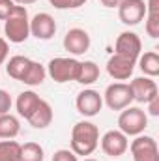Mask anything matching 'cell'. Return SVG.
<instances>
[{
  "label": "cell",
  "mask_w": 159,
  "mask_h": 161,
  "mask_svg": "<svg viewBox=\"0 0 159 161\" xmlns=\"http://www.w3.org/2000/svg\"><path fill=\"white\" fill-rule=\"evenodd\" d=\"M122 4V0H101V6L105 8H118Z\"/></svg>",
  "instance_id": "cell-32"
},
{
  "label": "cell",
  "mask_w": 159,
  "mask_h": 161,
  "mask_svg": "<svg viewBox=\"0 0 159 161\" xmlns=\"http://www.w3.org/2000/svg\"><path fill=\"white\" fill-rule=\"evenodd\" d=\"M90 34L84 30V28H69L68 32H66V36H64V41H62V45H64V49L69 53V54H73V56H79V54H84L88 49H90Z\"/></svg>",
  "instance_id": "cell-11"
},
{
  "label": "cell",
  "mask_w": 159,
  "mask_h": 161,
  "mask_svg": "<svg viewBox=\"0 0 159 161\" xmlns=\"http://www.w3.org/2000/svg\"><path fill=\"white\" fill-rule=\"evenodd\" d=\"M148 127V114L140 109V107H125L123 111H120L118 116V129L127 135V137H137L140 133H144V129Z\"/></svg>",
  "instance_id": "cell-4"
},
{
  "label": "cell",
  "mask_w": 159,
  "mask_h": 161,
  "mask_svg": "<svg viewBox=\"0 0 159 161\" xmlns=\"http://www.w3.org/2000/svg\"><path fill=\"white\" fill-rule=\"evenodd\" d=\"M146 13H159V0H146Z\"/></svg>",
  "instance_id": "cell-31"
},
{
  "label": "cell",
  "mask_w": 159,
  "mask_h": 161,
  "mask_svg": "<svg viewBox=\"0 0 159 161\" xmlns=\"http://www.w3.org/2000/svg\"><path fill=\"white\" fill-rule=\"evenodd\" d=\"M41 97L34 92V90H25L17 96V101H15V109H17V114L23 116L25 120L30 118V114L36 111V107L40 105Z\"/></svg>",
  "instance_id": "cell-15"
},
{
  "label": "cell",
  "mask_w": 159,
  "mask_h": 161,
  "mask_svg": "<svg viewBox=\"0 0 159 161\" xmlns=\"http://www.w3.org/2000/svg\"><path fill=\"white\" fill-rule=\"evenodd\" d=\"M79 68H80V62L77 58H71V56H56V58H52L47 64L45 69H47V75L54 80V82L64 84V82H69V80H77Z\"/></svg>",
  "instance_id": "cell-3"
},
{
  "label": "cell",
  "mask_w": 159,
  "mask_h": 161,
  "mask_svg": "<svg viewBox=\"0 0 159 161\" xmlns=\"http://www.w3.org/2000/svg\"><path fill=\"white\" fill-rule=\"evenodd\" d=\"M131 92H133V101L137 103H148L150 99H154L156 96H159L157 82L152 77H135L129 82Z\"/></svg>",
  "instance_id": "cell-13"
},
{
  "label": "cell",
  "mask_w": 159,
  "mask_h": 161,
  "mask_svg": "<svg viewBox=\"0 0 159 161\" xmlns=\"http://www.w3.org/2000/svg\"><path fill=\"white\" fill-rule=\"evenodd\" d=\"M144 30L152 40L159 38V13H146L144 17Z\"/></svg>",
  "instance_id": "cell-24"
},
{
  "label": "cell",
  "mask_w": 159,
  "mask_h": 161,
  "mask_svg": "<svg viewBox=\"0 0 159 161\" xmlns=\"http://www.w3.org/2000/svg\"><path fill=\"white\" fill-rule=\"evenodd\" d=\"M88 0H73L71 2V9H75V8H80V6H84Z\"/></svg>",
  "instance_id": "cell-34"
},
{
  "label": "cell",
  "mask_w": 159,
  "mask_h": 161,
  "mask_svg": "<svg viewBox=\"0 0 159 161\" xmlns=\"http://www.w3.org/2000/svg\"><path fill=\"white\" fill-rule=\"evenodd\" d=\"M8 54H9V43L6 38H0V66L8 60Z\"/></svg>",
  "instance_id": "cell-28"
},
{
  "label": "cell",
  "mask_w": 159,
  "mask_h": 161,
  "mask_svg": "<svg viewBox=\"0 0 159 161\" xmlns=\"http://www.w3.org/2000/svg\"><path fill=\"white\" fill-rule=\"evenodd\" d=\"M54 34H56V21H54L52 15L41 11V13H36L30 19V36H34L36 40L47 41Z\"/></svg>",
  "instance_id": "cell-12"
},
{
  "label": "cell",
  "mask_w": 159,
  "mask_h": 161,
  "mask_svg": "<svg viewBox=\"0 0 159 161\" xmlns=\"http://www.w3.org/2000/svg\"><path fill=\"white\" fill-rule=\"evenodd\" d=\"M52 161H79V156L69 148H60L52 154Z\"/></svg>",
  "instance_id": "cell-25"
},
{
  "label": "cell",
  "mask_w": 159,
  "mask_h": 161,
  "mask_svg": "<svg viewBox=\"0 0 159 161\" xmlns=\"http://www.w3.org/2000/svg\"><path fill=\"white\" fill-rule=\"evenodd\" d=\"M118 17L125 26H135L146 17V2L144 0H122L118 6Z\"/></svg>",
  "instance_id": "cell-9"
},
{
  "label": "cell",
  "mask_w": 159,
  "mask_h": 161,
  "mask_svg": "<svg viewBox=\"0 0 159 161\" xmlns=\"http://www.w3.org/2000/svg\"><path fill=\"white\" fill-rule=\"evenodd\" d=\"M97 79H99V66H97L94 60H84V62H80L77 82L82 84V86H90V84H94Z\"/></svg>",
  "instance_id": "cell-20"
},
{
  "label": "cell",
  "mask_w": 159,
  "mask_h": 161,
  "mask_svg": "<svg viewBox=\"0 0 159 161\" xmlns=\"http://www.w3.org/2000/svg\"><path fill=\"white\" fill-rule=\"evenodd\" d=\"M133 156V161H159V146L157 141L150 135H137L129 148H127Z\"/></svg>",
  "instance_id": "cell-6"
},
{
  "label": "cell",
  "mask_w": 159,
  "mask_h": 161,
  "mask_svg": "<svg viewBox=\"0 0 159 161\" xmlns=\"http://www.w3.org/2000/svg\"><path fill=\"white\" fill-rule=\"evenodd\" d=\"M30 58H26V56H23V54H17V56H11L8 62H6V73L11 77V79L19 80L23 79V75L26 73V69H28V66H30Z\"/></svg>",
  "instance_id": "cell-18"
},
{
  "label": "cell",
  "mask_w": 159,
  "mask_h": 161,
  "mask_svg": "<svg viewBox=\"0 0 159 161\" xmlns=\"http://www.w3.org/2000/svg\"><path fill=\"white\" fill-rule=\"evenodd\" d=\"M45 77H47L45 66L40 64V62H36V60H32L30 66H28V69H26V73L23 75L21 82L26 84V86H40L41 82L45 80Z\"/></svg>",
  "instance_id": "cell-21"
},
{
  "label": "cell",
  "mask_w": 159,
  "mask_h": 161,
  "mask_svg": "<svg viewBox=\"0 0 159 161\" xmlns=\"http://www.w3.org/2000/svg\"><path fill=\"white\" fill-rule=\"evenodd\" d=\"M21 158V144L13 139L0 141V161H19Z\"/></svg>",
  "instance_id": "cell-22"
},
{
  "label": "cell",
  "mask_w": 159,
  "mask_h": 161,
  "mask_svg": "<svg viewBox=\"0 0 159 161\" xmlns=\"http://www.w3.org/2000/svg\"><path fill=\"white\" fill-rule=\"evenodd\" d=\"M21 131V122L15 114L6 113L0 116V139H15Z\"/></svg>",
  "instance_id": "cell-19"
},
{
  "label": "cell",
  "mask_w": 159,
  "mask_h": 161,
  "mask_svg": "<svg viewBox=\"0 0 159 161\" xmlns=\"http://www.w3.org/2000/svg\"><path fill=\"white\" fill-rule=\"evenodd\" d=\"M137 64H139L140 71H142L146 77L156 79L159 75V54L156 51H148V53L140 54V56L137 58Z\"/></svg>",
  "instance_id": "cell-17"
},
{
  "label": "cell",
  "mask_w": 159,
  "mask_h": 161,
  "mask_svg": "<svg viewBox=\"0 0 159 161\" xmlns=\"http://www.w3.org/2000/svg\"><path fill=\"white\" fill-rule=\"evenodd\" d=\"M99 146V129L94 122L80 120L71 129V152L77 156H92Z\"/></svg>",
  "instance_id": "cell-1"
},
{
  "label": "cell",
  "mask_w": 159,
  "mask_h": 161,
  "mask_svg": "<svg viewBox=\"0 0 159 161\" xmlns=\"http://www.w3.org/2000/svg\"><path fill=\"white\" fill-rule=\"evenodd\" d=\"M51 122H52V107H51L49 101L41 99L40 105L36 107V111L30 114L28 124H30L34 129H45V127L51 125Z\"/></svg>",
  "instance_id": "cell-16"
},
{
  "label": "cell",
  "mask_w": 159,
  "mask_h": 161,
  "mask_svg": "<svg viewBox=\"0 0 159 161\" xmlns=\"http://www.w3.org/2000/svg\"><path fill=\"white\" fill-rule=\"evenodd\" d=\"M146 105H148V114L150 116H159V96H156L154 99H150Z\"/></svg>",
  "instance_id": "cell-29"
},
{
  "label": "cell",
  "mask_w": 159,
  "mask_h": 161,
  "mask_svg": "<svg viewBox=\"0 0 159 161\" xmlns=\"http://www.w3.org/2000/svg\"><path fill=\"white\" fill-rule=\"evenodd\" d=\"M15 6H17V4H15L13 0H0V21H6L8 15L13 11Z\"/></svg>",
  "instance_id": "cell-27"
},
{
  "label": "cell",
  "mask_w": 159,
  "mask_h": 161,
  "mask_svg": "<svg viewBox=\"0 0 159 161\" xmlns=\"http://www.w3.org/2000/svg\"><path fill=\"white\" fill-rule=\"evenodd\" d=\"M11 105H13L11 96H9L6 90H0V116L6 114V113H9V111H11Z\"/></svg>",
  "instance_id": "cell-26"
},
{
  "label": "cell",
  "mask_w": 159,
  "mask_h": 161,
  "mask_svg": "<svg viewBox=\"0 0 159 161\" xmlns=\"http://www.w3.org/2000/svg\"><path fill=\"white\" fill-rule=\"evenodd\" d=\"M4 36L8 43H25L30 38V17L25 6H15L4 21Z\"/></svg>",
  "instance_id": "cell-2"
},
{
  "label": "cell",
  "mask_w": 159,
  "mask_h": 161,
  "mask_svg": "<svg viewBox=\"0 0 159 161\" xmlns=\"http://www.w3.org/2000/svg\"><path fill=\"white\" fill-rule=\"evenodd\" d=\"M114 53L116 54H123V56H129V58H139L140 53H142V41L140 38L135 34V32H122L118 38H116V43H114Z\"/></svg>",
  "instance_id": "cell-14"
},
{
  "label": "cell",
  "mask_w": 159,
  "mask_h": 161,
  "mask_svg": "<svg viewBox=\"0 0 159 161\" xmlns=\"http://www.w3.org/2000/svg\"><path fill=\"white\" fill-rule=\"evenodd\" d=\"M75 107H77V113L82 114L84 118H92V116L99 114V111L103 107V96L94 88H84L77 94Z\"/></svg>",
  "instance_id": "cell-7"
},
{
  "label": "cell",
  "mask_w": 159,
  "mask_h": 161,
  "mask_svg": "<svg viewBox=\"0 0 159 161\" xmlns=\"http://www.w3.org/2000/svg\"><path fill=\"white\" fill-rule=\"evenodd\" d=\"M99 142H101L103 154L109 156V158H120V156H123V154L127 152V148H129L127 135H123L120 129H111V131H107V133L99 139Z\"/></svg>",
  "instance_id": "cell-8"
},
{
  "label": "cell",
  "mask_w": 159,
  "mask_h": 161,
  "mask_svg": "<svg viewBox=\"0 0 159 161\" xmlns=\"http://www.w3.org/2000/svg\"><path fill=\"white\" fill-rule=\"evenodd\" d=\"M82 161H97V159H94V158H84Z\"/></svg>",
  "instance_id": "cell-35"
},
{
  "label": "cell",
  "mask_w": 159,
  "mask_h": 161,
  "mask_svg": "<svg viewBox=\"0 0 159 161\" xmlns=\"http://www.w3.org/2000/svg\"><path fill=\"white\" fill-rule=\"evenodd\" d=\"M135 66H137L135 58H129V56H123V54H116L114 53L107 60V73L114 80H127L133 75Z\"/></svg>",
  "instance_id": "cell-10"
},
{
  "label": "cell",
  "mask_w": 159,
  "mask_h": 161,
  "mask_svg": "<svg viewBox=\"0 0 159 161\" xmlns=\"http://www.w3.org/2000/svg\"><path fill=\"white\" fill-rule=\"evenodd\" d=\"M45 159V152L43 146L38 142H25L21 144V158L19 161H43Z\"/></svg>",
  "instance_id": "cell-23"
},
{
  "label": "cell",
  "mask_w": 159,
  "mask_h": 161,
  "mask_svg": "<svg viewBox=\"0 0 159 161\" xmlns=\"http://www.w3.org/2000/svg\"><path fill=\"white\" fill-rule=\"evenodd\" d=\"M103 103L111 109V111H123L125 107H129L133 103V92L129 82H112L105 88L103 94Z\"/></svg>",
  "instance_id": "cell-5"
},
{
  "label": "cell",
  "mask_w": 159,
  "mask_h": 161,
  "mask_svg": "<svg viewBox=\"0 0 159 161\" xmlns=\"http://www.w3.org/2000/svg\"><path fill=\"white\" fill-rule=\"evenodd\" d=\"M71 2L73 0H49V4L56 9H71Z\"/></svg>",
  "instance_id": "cell-30"
},
{
  "label": "cell",
  "mask_w": 159,
  "mask_h": 161,
  "mask_svg": "<svg viewBox=\"0 0 159 161\" xmlns=\"http://www.w3.org/2000/svg\"><path fill=\"white\" fill-rule=\"evenodd\" d=\"M13 2H15L17 6H25V8H26V6H30V4H36L38 0H13Z\"/></svg>",
  "instance_id": "cell-33"
}]
</instances>
